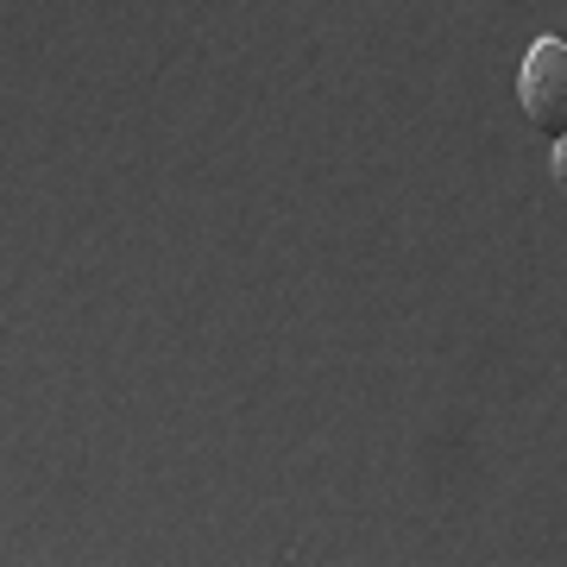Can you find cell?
<instances>
[{
	"instance_id": "cell-1",
	"label": "cell",
	"mask_w": 567,
	"mask_h": 567,
	"mask_svg": "<svg viewBox=\"0 0 567 567\" xmlns=\"http://www.w3.org/2000/svg\"><path fill=\"white\" fill-rule=\"evenodd\" d=\"M517 102L529 126L548 140H567V39H536L517 63Z\"/></svg>"
},
{
	"instance_id": "cell-2",
	"label": "cell",
	"mask_w": 567,
	"mask_h": 567,
	"mask_svg": "<svg viewBox=\"0 0 567 567\" xmlns=\"http://www.w3.org/2000/svg\"><path fill=\"white\" fill-rule=\"evenodd\" d=\"M548 164H555V183L567 189V140H555V158H548Z\"/></svg>"
}]
</instances>
